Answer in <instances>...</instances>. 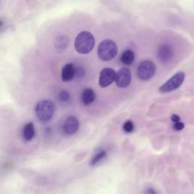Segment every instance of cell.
<instances>
[{
  "instance_id": "ffe728a7",
  "label": "cell",
  "mask_w": 194,
  "mask_h": 194,
  "mask_svg": "<svg viewBox=\"0 0 194 194\" xmlns=\"http://www.w3.org/2000/svg\"><path fill=\"white\" fill-rule=\"evenodd\" d=\"M143 194H156V192L155 191V190L153 189V188L149 187L145 190Z\"/></svg>"
},
{
  "instance_id": "9c48e42d",
  "label": "cell",
  "mask_w": 194,
  "mask_h": 194,
  "mask_svg": "<svg viewBox=\"0 0 194 194\" xmlns=\"http://www.w3.org/2000/svg\"><path fill=\"white\" fill-rule=\"evenodd\" d=\"M80 127V123L75 116H70L65 121L63 126L64 132L68 135H73L77 132Z\"/></svg>"
},
{
  "instance_id": "6da1fadb",
  "label": "cell",
  "mask_w": 194,
  "mask_h": 194,
  "mask_svg": "<svg viewBox=\"0 0 194 194\" xmlns=\"http://www.w3.org/2000/svg\"><path fill=\"white\" fill-rule=\"evenodd\" d=\"M95 46V38L89 31H82L77 36L75 41L76 51L80 54H88Z\"/></svg>"
},
{
  "instance_id": "4fadbf2b",
  "label": "cell",
  "mask_w": 194,
  "mask_h": 194,
  "mask_svg": "<svg viewBox=\"0 0 194 194\" xmlns=\"http://www.w3.org/2000/svg\"><path fill=\"white\" fill-rule=\"evenodd\" d=\"M82 102L84 105H88L94 102L96 99V93L91 88H86L83 91L81 95Z\"/></svg>"
},
{
  "instance_id": "5bb4252c",
  "label": "cell",
  "mask_w": 194,
  "mask_h": 194,
  "mask_svg": "<svg viewBox=\"0 0 194 194\" xmlns=\"http://www.w3.org/2000/svg\"><path fill=\"white\" fill-rule=\"evenodd\" d=\"M120 60L123 64H125L126 65H131V64H133L135 60L134 52L131 49L126 50L121 55Z\"/></svg>"
},
{
  "instance_id": "44dd1931",
  "label": "cell",
  "mask_w": 194,
  "mask_h": 194,
  "mask_svg": "<svg viewBox=\"0 0 194 194\" xmlns=\"http://www.w3.org/2000/svg\"><path fill=\"white\" fill-rule=\"evenodd\" d=\"M171 121H173V122L175 123V122H178V121H180V120H181V118H180V117L178 116V114H172V116H171Z\"/></svg>"
},
{
  "instance_id": "52a82bcc",
  "label": "cell",
  "mask_w": 194,
  "mask_h": 194,
  "mask_svg": "<svg viewBox=\"0 0 194 194\" xmlns=\"http://www.w3.org/2000/svg\"><path fill=\"white\" fill-rule=\"evenodd\" d=\"M115 72L114 70L110 68H105L100 72L99 84L102 88H105L111 85L114 81L115 78Z\"/></svg>"
},
{
  "instance_id": "2e32d148",
  "label": "cell",
  "mask_w": 194,
  "mask_h": 194,
  "mask_svg": "<svg viewBox=\"0 0 194 194\" xmlns=\"http://www.w3.org/2000/svg\"><path fill=\"white\" fill-rule=\"evenodd\" d=\"M123 130L125 131V133H132L134 130V123L131 121L128 120V121H125V124L123 125Z\"/></svg>"
},
{
  "instance_id": "e0dca14e",
  "label": "cell",
  "mask_w": 194,
  "mask_h": 194,
  "mask_svg": "<svg viewBox=\"0 0 194 194\" xmlns=\"http://www.w3.org/2000/svg\"><path fill=\"white\" fill-rule=\"evenodd\" d=\"M58 100L61 102H67L70 100V94L66 90H62L58 94Z\"/></svg>"
},
{
  "instance_id": "3957f363",
  "label": "cell",
  "mask_w": 194,
  "mask_h": 194,
  "mask_svg": "<svg viewBox=\"0 0 194 194\" xmlns=\"http://www.w3.org/2000/svg\"><path fill=\"white\" fill-rule=\"evenodd\" d=\"M118 53L116 43L111 40H105L100 43L97 50L98 57L104 61L112 60Z\"/></svg>"
},
{
  "instance_id": "8fae6325",
  "label": "cell",
  "mask_w": 194,
  "mask_h": 194,
  "mask_svg": "<svg viewBox=\"0 0 194 194\" xmlns=\"http://www.w3.org/2000/svg\"><path fill=\"white\" fill-rule=\"evenodd\" d=\"M69 45V38L66 35H60L56 37L55 42V48L58 52L65 51Z\"/></svg>"
},
{
  "instance_id": "9a60e30c",
  "label": "cell",
  "mask_w": 194,
  "mask_h": 194,
  "mask_svg": "<svg viewBox=\"0 0 194 194\" xmlns=\"http://www.w3.org/2000/svg\"><path fill=\"white\" fill-rule=\"evenodd\" d=\"M106 155L107 153L105 150H100V151H99L98 153H96L93 156L92 159L90 160V164L91 165H96V164H97L106 157Z\"/></svg>"
},
{
  "instance_id": "7c38bea8",
  "label": "cell",
  "mask_w": 194,
  "mask_h": 194,
  "mask_svg": "<svg viewBox=\"0 0 194 194\" xmlns=\"http://www.w3.org/2000/svg\"><path fill=\"white\" fill-rule=\"evenodd\" d=\"M22 136L25 141H30L35 136V128L32 122H29L24 125L22 131Z\"/></svg>"
},
{
  "instance_id": "8992f818",
  "label": "cell",
  "mask_w": 194,
  "mask_h": 194,
  "mask_svg": "<svg viewBox=\"0 0 194 194\" xmlns=\"http://www.w3.org/2000/svg\"><path fill=\"white\" fill-rule=\"evenodd\" d=\"M117 86L120 88H125L130 85L131 82V73L127 68H122L115 75L114 78Z\"/></svg>"
},
{
  "instance_id": "d6986e66",
  "label": "cell",
  "mask_w": 194,
  "mask_h": 194,
  "mask_svg": "<svg viewBox=\"0 0 194 194\" xmlns=\"http://www.w3.org/2000/svg\"><path fill=\"white\" fill-rule=\"evenodd\" d=\"M85 75V70L82 67L77 68L75 69V76H77L78 77H82Z\"/></svg>"
},
{
  "instance_id": "277c9868",
  "label": "cell",
  "mask_w": 194,
  "mask_h": 194,
  "mask_svg": "<svg viewBox=\"0 0 194 194\" xmlns=\"http://www.w3.org/2000/svg\"><path fill=\"white\" fill-rule=\"evenodd\" d=\"M185 78V74L183 72H179L173 75L169 80H167L164 84L159 87V91L161 93H168L174 91L182 85Z\"/></svg>"
},
{
  "instance_id": "30bf717a",
  "label": "cell",
  "mask_w": 194,
  "mask_h": 194,
  "mask_svg": "<svg viewBox=\"0 0 194 194\" xmlns=\"http://www.w3.org/2000/svg\"><path fill=\"white\" fill-rule=\"evenodd\" d=\"M61 80L64 82H68L73 80L75 77V68L72 63H68L64 65L61 70Z\"/></svg>"
},
{
  "instance_id": "7a4b0ae2",
  "label": "cell",
  "mask_w": 194,
  "mask_h": 194,
  "mask_svg": "<svg viewBox=\"0 0 194 194\" xmlns=\"http://www.w3.org/2000/svg\"><path fill=\"white\" fill-rule=\"evenodd\" d=\"M55 112V105L50 100H42L35 107V114L39 121L47 122L49 121Z\"/></svg>"
},
{
  "instance_id": "ba28073f",
  "label": "cell",
  "mask_w": 194,
  "mask_h": 194,
  "mask_svg": "<svg viewBox=\"0 0 194 194\" xmlns=\"http://www.w3.org/2000/svg\"><path fill=\"white\" fill-rule=\"evenodd\" d=\"M174 55V49L170 45L163 44L157 50V57L162 63H167L173 59Z\"/></svg>"
},
{
  "instance_id": "7402d4cb",
  "label": "cell",
  "mask_w": 194,
  "mask_h": 194,
  "mask_svg": "<svg viewBox=\"0 0 194 194\" xmlns=\"http://www.w3.org/2000/svg\"><path fill=\"white\" fill-rule=\"evenodd\" d=\"M2 25H3V23H2V21H0V28L2 27Z\"/></svg>"
},
{
  "instance_id": "ac0fdd59",
  "label": "cell",
  "mask_w": 194,
  "mask_h": 194,
  "mask_svg": "<svg viewBox=\"0 0 194 194\" xmlns=\"http://www.w3.org/2000/svg\"><path fill=\"white\" fill-rule=\"evenodd\" d=\"M173 128L175 131H180L184 128V124L183 122H181V121H178V122L174 123Z\"/></svg>"
},
{
  "instance_id": "5b68a950",
  "label": "cell",
  "mask_w": 194,
  "mask_h": 194,
  "mask_svg": "<svg viewBox=\"0 0 194 194\" xmlns=\"http://www.w3.org/2000/svg\"><path fill=\"white\" fill-rule=\"evenodd\" d=\"M156 73V66L150 60L141 61L137 67V76L143 80L151 79Z\"/></svg>"
}]
</instances>
